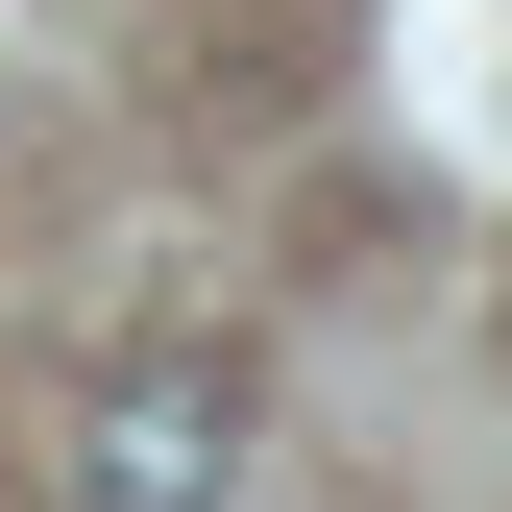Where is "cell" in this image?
I'll return each instance as SVG.
<instances>
[{
  "label": "cell",
  "instance_id": "obj_1",
  "mask_svg": "<svg viewBox=\"0 0 512 512\" xmlns=\"http://www.w3.org/2000/svg\"><path fill=\"white\" fill-rule=\"evenodd\" d=\"M244 488V391L220 366H122L98 439H74V512H220Z\"/></svg>",
  "mask_w": 512,
  "mask_h": 512
}]
</instances>
